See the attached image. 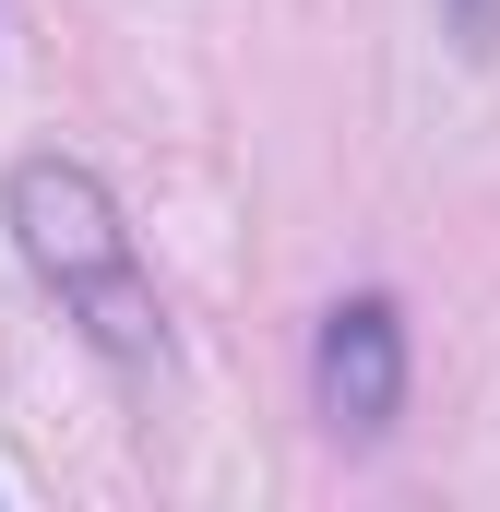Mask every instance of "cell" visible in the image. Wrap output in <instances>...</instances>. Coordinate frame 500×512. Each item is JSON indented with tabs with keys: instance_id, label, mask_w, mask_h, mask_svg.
<instances>
[{
	"instance_id": "1",
	"label": "cell",
	"mask_w": 500,
	"mask_h": 512,
	"mask_svg": "<svg viewBox=\"0 0 500 512\" xmlns=\"http://www.w3.org/2000/svg\"><path fill=\"white\" fill-rule=\"evenodd\" d=\"M12 239H24V262L60 286V310H72L120 370H155V358H167V322H155V286H143V262H131L120 203H108L72 155H24V167H12Z\"/></svg>"
},
{
	"instance_id": "2",
	"label": "cell",
	"mask_w": 500,
	"mask_h": 512,
	"mask_svg": "<svg viewBox=\"0 0 500 512\" xmlns=\"http://www.w3.org/2000/svg\"><path fill=\"white\" fill-rule=\"evenodd\" d=\"M393 405H405V322H393V298H346L322 322V417L346 441H381Z\"/></svg>"
}]
</instances>
